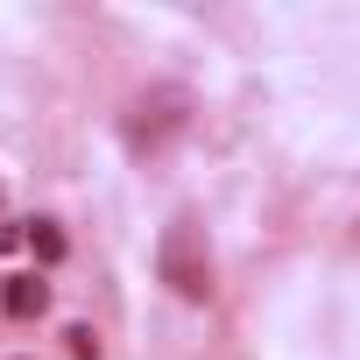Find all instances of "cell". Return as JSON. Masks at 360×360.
<instances>
[{
    "instance_id": "cell-1",
    "label": "cell",
    "mask_w": 360,
    "mask_h": 360,
    "mask_svg": "<svg viewBox=\"0 0 360 360\" xmlns=\"http://www.w3.org/2000/svg\"><path fill=\"white\" fill-rule=\"evenodd\" d=\"M155 262H162V283L184 297V304H205V297H212V262H205V240H198L191 219H169Z\"/></svg>"
},
{
    "instance_id": "cell-2",
    "label": "cell",
    "mask_w": 360,
    "mask_h": 360,
    "mask_svg": "<svg viewBox=\"0 0 360 360\" xmlns=\"http://www.w3.org/2000/svg\"><path fill=\"white\" fill-rule=\"evenodd\" d=\"M0 311L8 318H43L50 311V283L43 276H8L0 283Z\"/></svg>"
},
{
    "instance_id": "cell-3",
    "label": "cell",
    "mask_w": 360,
    "mask_h": 360,
    "mask_svg": "<svg viewBox=\"0 0 360 360\" xmlns=\"http://www.w3.org/2000/svg\"><path fill=\"white\" fill-rule=\"evenodd\" d=\"M29 240H36V255H43V262H57V255H64V233H57V219H36V226H29Z\"/></svg>"
},
{
    "instance_id": "cell-4",
    "label": "cell",
    "mask_w": 360,
    "mask_h": 360,
    "mask_svg": "<svg viewBox=\"0 0 360 360\" xmlns=\"http://www.w3.org/2000/svg\"><path fill=\"white\" fill-rule=\"evenodd\" d=\"M64 346H71V360H99V332H92V325H71Z\"/></svg>"
}]
</instances>
